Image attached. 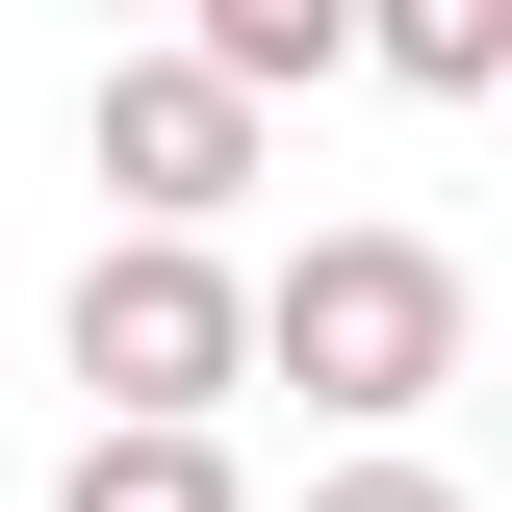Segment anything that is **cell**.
Returning a JSON list of instances; mask_svg holds the SVG:
<instances>
[{"mask_svg":"<svg viewBox=\"0 0 512 512\" xmlns=\"http://www.w3.org/2000/svg\"><path fill=\"white\" fill-rule=\"evenodd\" d=\"M231 308H256V384H308L333 436H410L461 384V333H487V282H461L436 231H308L282 282H231Z\"/></svg>","mask_w":512,"mask_h":512,"instance_id":"cell-1","label":"cell"},{"mask_svg":"<svg viewBox=\"0 0 512 512\" xmlns=\"http://www.w3.org/2000/svg\"><path fill=\"white\" fill-rule=\"evenodd\" d=\"M52 359H77V410H231V384H256V308H231L205 231H103L77 308H52Z\"/></svg>","mask_w":512,"mask_h":512,"instance_id":"cell-2","label":"cell"},{"mask_svg":"<svg viewBox=\"0 0 512 512\" xmlns=\"http://www.w3.org/2000/svg\"><path fill=\"white\" fill-rule=\"evenodd\" d=\"M256 128H282V103H231V77L154 26V52H103V205H128V231H231V205H256Z\"/></svg>","mask_w":512,"mask_h":512,"instance_id":"cell-3","label":"cell"},{"mask_svg":"<svg viewBox=\"0 0 512 512\" xmlns=\"http://www.w3.org/2000/svg\"><path fill=\"white\" fill-rule=\"evenodd\" d=\"M52 512H256V487H231V410H77Z\"/></svg>","mask_w":512,"mask_h":512,"instance_id":"cell-4","label":"cell"},{"mask_svg":"<svg viewBox=\"0 0 512 512\" xmlns=\"http://www.w3.org/2000/svg\"><path fill=\"white\" fill-rule=\"evenodd\" d=\"M231 103H308V77H359V0H154Z\"/></svg>","mask_w":512,"mask_h":512,"instance_id":"cell-5","label":"cell"},{"mask_svg":"<svg viewBox=\"0 0 512 512\" xmlns=\"http://www.w3.org/2000/svg\"><path fill=\"white\" fill-rule=\"evenodd\" d=\"M359 77H410V103H487V77H512V0H359Z\"/></svg>","mask_w":512,"mask_h":512,"instance_id":"cell-6","label":"cell"},{"mask_svg":"<svg viewBox=\"0 0 512 512\" xmlns=\"http://www.w3.org/2000/svg\"><path fill=\"white\" fill-rule=\"evenodd\" d=\"M308 512H461V487H436V461H410V436H359V461H333Z\"/></svg>","mask_w":512,"mask_h":512,"instance_id":"cell-7","label":"cell"}]
</instances>
